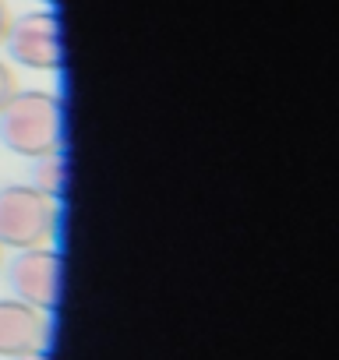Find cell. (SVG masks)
Returning a JSON list of instances; mask_svg holds the SVG:
<instances>
[{
    "label": "cell",
    "mask_w": 339,
    "mask_h": 360,
    "mask_svg": "<svg viewBox=\"0 0 339 360\" xmlns=\"http://www.w3.org/2000/svg\"><path fill=\"white\" fill-rule=\"evenodd\" d=\"M64 134V110L53 92L29 89V92H11V99L0 106V141L15 155L39 159L46 152L60 148Z\"/></svg>",
    "instance_id": "obj_1"
},
{
    "label": "cell",
    "mask_w": 339,
    "mask_h": 360,
    "mask_svg": "<svg viewBox=\"0 0 339 360\" xmlns=\"http://www.w3.org/2000/svg\"><path fill=\"white\" fill-rule=\"evenodd\" d=\"M50 318L22 300H0V356L15 360L25 353H46Z\"/></svg>",
    "instance_id": "obj_5"
},
{
    "label": "cell",
    "mask_w": 339,
    "mask_h": 360,
    "mask_svg": "<svg viewBox=\"0 0 339 360\" xmlns=\"http://www.w3.org/2000/svg\"><path fill=\"white\" fill-rule=\"evenodd\" d=\"M11 92H15V75H11V68L4 60H0V106L11 99Z\"/></svg>",
    "instance_id": "obj_7"
},
{
    "label": "cell",
    "mask_w": 339,
    "mask_h": 360,
    "mask_svg": "<svg viewBox=\"0 0 339 360\" xmlns=\"http://www.w3.org/2000/svg\"><path fill=\"white\" fill-rule=\"evenodd\" d=\"M57 209L46 195L32 184H8L0 188V248H43L53 237Z\"/></svg>",
    "instance_id": "obj_2"
},
{
    "label": "cell",
    "mask_w": 339,
    "mask_h": 360,
    "mask_svg": "<svg viewBox=\"0 0 339 360\" xmlns=\"http://www.w3.org/2000/svg\"><path fill=\"white\" fill-rule=\"evenodd\" d=\"M15 360H46V353H25V356H15Z\"/></svg>",
    "instance_id": "obj_9"
},
{
    "label": "cell",
    "mask_w": 339,
    "mask_h": 360,
    "mask_svg": "<svg viewBox=\"0 0 339 360\" xmlns=\"http://www.w3.org/2000/svg\"><path fill=\"white\" fill-rule=\"evenodd\" d=\"M8 283L15 290V300L36 311H53L60 300V255L50 248L22 251L8 269Z\"/></svg>",
    "instance_id": "obj_3"
},
{
    "label": "cell",
    "mask_w": 339,
    "mask_h": 360,
    "mask_svg": "<svg viewBox=\"0 0 339 360\" xmlns=\"http://www.w3.org/2000/svg\"><path fill=\"white\" fill-rule=\"evenodd\" d=\"M4 43H8V53L32 71L60 68V22L53 11H32V15L15 18Z\"/></svg>",
    "instance_id": "obj_4"
},
{
    "label": "cell",
    "mask_w": 339,
    "mask_h": 360,
    "mask_svg": "<svg viewBox=\"0 0 339 360\" xmlns=\"http://www.w3.org/2000/svg\"><path fill=\"white\" fill-rule=\"evenodd\" d=\"M39 4H53V0H39Z\"/></svg>",
    "instance_id": "obj_10"
},
{
    "label": "cell",
    "mask_w": 339,
    "mask_h": 360,
    "mask_svg": "<svg viewBox=\"0 0 339 360\" xmlns=\"http://www.w3.org/2000/svg\"><path fill=\"white\" fill-rule=\"evenodd\" d=\"M32 188H36L39 195H46L50 202H60V198H64V191H68V159H64L60 148L36 159Z\"/></svg>",
    "instance_id": "obj_6"
},
{
    "label": "cell",
    "mask_w": 339,
    "mask_h": 360,
    "mask_svg": "<svg viewBox=\"0 0 339 360\" xmlns=\"http://www.w3.org/2000/svg\"><path fill=\"white\" fill-rule=\"evenodd\" d=\"M8 29H11V15H8V4L0 0V43L8 39Z\"/></svg>",
    "instance_id": "obj_8"
}]
</instances>
